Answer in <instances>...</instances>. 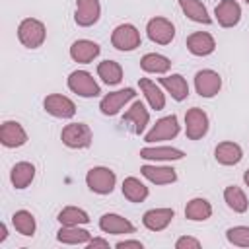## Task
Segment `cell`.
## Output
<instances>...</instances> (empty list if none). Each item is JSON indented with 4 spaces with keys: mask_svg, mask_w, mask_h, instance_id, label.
<instances>
[{
    "mask_svg": "<svg viewBox=\"0 0 249 249\" xmlns=\"http://www.w3.org/2000/svg\"><path fill=\"white\" fill-rule=\"evenodd\" d=\"M45 37H47V27L41 19L25 18L18 25V39L27 49H39L45 43Z\"/></svg>",
    "mask_w": 249,
    "mask_h": 249,
    "instance_id": "obj_1",
    "label": "cell"
},
{
    "mask_svg": "<svg viewBox=\"0 0 249 249\" xmlns=\"http://www.w3.org/2000/svg\"><path fill=\"white\" fill-rule=\"evenodd\" d=\"M115 183H117V175H115V171L109 169V167L97 165V167H91V169L86 173V185H88V189H89L91 193L109 195V193H113Z\"/></svg>",
    "mask_w": 249,
    "mask_h": 249,
    "instance_id": "obj_2",
    "label": "cell"
},
{
    "mask_svg": "<svg viewBox=\"0 0 249 249\" xmlns=\"http://www.w3.org/2000/svg\"><path fill=\"white\" fill-rule=\"evenodd\" d=\"M91 138H93V132H91V128L86 123H70L60 132L62 144L72 148V150L88 148L91 144Z\"/></svg>",
    "mask_w": 249,
    "mask_h": 249,
    "instance_id": "obj_3",
    "label": "cell"
},
{
    "mask_svg": "<svg viewBox=\"0 0 249 249\" xmlns=\"http://www.w3.org/2000/svg\"><path fill=\"white\" fill-rule=\"evenodd\" d=\"M68 89L80 97H97L101 93L99 84L88 70H74L68 76Z\"/></svg>",
    "mask_w": 249,
    "mask_h": 249,
    "instance_id": "obj_4",
    "label": "cell"
},
{
    "mask_svg": "<svg viewBox=\"0 0 249 249\" xmlns=\"http://www.w3.org/2000/svg\"><path fill=\"white\" fill-rule=\"evenodd\" d=\"M142 39H140V31L132 25V23H121L113 29L111 33V45L117 51H134L136 47H140Z\"/></svg>",
    "mask_w": 249,
    "mask_h": 249,
    "instance_id": "obj_5",
    "label": "cell"
},
{
    "mask_svg": "<svg viewBox=\"0 0 249 249\" xmlns=\"http://www.w3.org/2000/svg\"><path fill=\"white\" fill-rule=\"evenodd\" d=\"M146 35L156 45H169L175 39V25L167 18L156 16L146 23Z\"/></svg>",
    "mask_w": 249,
    "mask_h": 249,
    "instance_id": "obj_6",
    "label": "cell"
},
{
    "mask_svg": "<svg viewBox=\"0 0 249 249\" xmlns=\"http://www.w3.org/2000/svg\"><path fill=\"white\" fill-rule=\"evenodd\" d=\"M177 134H179L177 115H167V117H161L160 121H156V124L146 132L144 140L148 144H154V142H160V140H171Z\"/></svg>",
    "mask_w": 249,
    "mask_h": 249,
    "instance_id": "obj_7",
    "label": "cell"
},
{
    "mask_svg": "<svg viewBox=\"0 0 249 249\" xmlns=\"http://www.w3.org/2000/svg\"><path fill=\"white\" fill-rule=\"evenodd\" d=\"M208 132V115L200 107H191L185 113V134L189 140H200Z\"/></svg>",
    "mask_w": 249,
    "mask_h": 249,
    "instance_id": "obj_8",
    "label": "cell"
},
{
    "mask_svg": "<svg viewBox=\"0 0 249 249\" xmlns=\"http://www.w3.org/2000/svg\"><path fill=\"white\" fill-rule=\"evenodd\" d=\"M134 95H136L134 88H123V89L111 91V93H107V95L99 101V109H101L103 115L113 117V115H117L128 101H132Z\"/></svg>",
    "mask_w": 249,
    "mask_h": 249,
    "instance_id": "obj_9",
    "label": "cell"
},
{
    "mask_svg": "<svg viewBox=\"0 0 249 249\" xmlns=\"http://www.w3.org/2000/svg\"><path fill=\"white\" fill-rule=\"evenodd\" d=\"M43 107L49 115L56 117V119H72L76 115V103L62 95V93H51L45 97L43 101Z\"/></svg>",
    "mask_w": 249,
    "mask_h": 249,
    "instance_id": "obj_10",
    "label": "cell"
},
{
    "mask_svg": "<svg viewBox=\"0 0 249 249\" xmlns=\"http://www.w3.org/2000/svg\"><path fill=\"white\" fill-rule=\"evenodd\" d=\"M220 88H222V78L218 72L204 68L195 74V89L200 97H214L218 95Z\"/></svg>",
    "mask_w": 249,
    "mask_h": 249,
    "instance_id": "obj_11",
    "label": "cell"
},
{
    "mask_svg": "<svg viewBox=\"0 0 249 249\" xmlns=\"http://www.w3.org/2000/svg\"><path fill=\"white\" fill-rule=\"evenodd\" d=\"M101 16V4L99 0H76V12H74V21L80 27H89L97 23Z\"/></svg>",
    "mask_w": 249,
    "mask_h": 249,
    "instance_id": "obj_12",
    "label": "cell"
},
{
    "mask_svg": "<svg viewBox=\"0 0 249 249\" xmlns=\"http://www.w3.org/2000/svg\"><path fill=\"white\" fill-rule=\"evenodd\" d=\"M148 121H150V113L142 101H132V105L123 115V124L126 123L134 134H142L148 126Z\"/></svg>",
    "mask_w": 249,
    "mask_h": 249,
    "instance_id": "obj_13",
    "label": "cell"
},
{
    "mask_svg": "<svg viewBox=\"0 0 249 249\" xmlns=\"http://www.w3.org/2000/svg\"><path fill=\"white\" fill-rule=\"evenodd\" d=\"M0 142L6 148H19L27 142V132L18 121H4L0 126Z\"/></svg>",
    "mask_w": 249,
    "mask_h": 249,
    "instance_id": "obj_14",
    "label": "cell"
},
{
    "mask_svg": "<svg viewBox=\"0 0 249 249\" xmlns=\"http://www.w3.org/2000/svg\"><path fill=\"white\" fill-rule=\"evenodd\" d=\"M187 49L195 56H208L216 49V41L206 31H195L187 37Z\"/></svg>",
    "mask_w": 249,
    "mask_h": 249,
    "instance_id": "obj_15",
    "label": "cell"
},
{
    "mask_svg": "<svg viewBox=\"0 0 249 249\" xmlns=\"http://www.w3.org/2000/svg\"><path fill=\"white\" fill-rule=\"evenodd\" d=\"M101 53L99 45L95 41H89V39H78L70 45V58L74 62H80V64H88L91 62L93 58H97Z\"/></svg>",
    "mask_w": 249,
    "mask_h": 249,
    "instance_id": "obj_16",
    "label": "cell"
},
{
    "mask_svg": "<svg viewBox=\"0 0 249 249\" xmlns=\"http://www.w3.org/2000/svg\"><path fill=\"white\" fill-rule=\"evenodd\" d=\"M99 228L105 233H113V235H123V233H134V224L128 222L126 218H123L121 214L115 212H107L99 218Z\"/></svg>",
    "mask_w": 249,
    "mask_h": 249,
    "instance_id": "obj_17",
    "label": "cell"
},
{
    "mask_svg": "<svg viewBox=\"0 0 249 249\" xmlns=\"http://www.w3.org/2000/svg\"><path fill=\"white\" fill-rule=\"evenodd\" d=\"M173 216H175L173 208H152V210H146L144 212L142 224L150 231H161V230H165L171 224Z\"/></svg>",
    "mask_w": 249,
    "mask_h": 249,
    "instance_id": "obj_18",
    "label": "cell"
},
{
    "mask_svg": "<svg viewBox=\"0 0 249 249\" xmlns=\"http://www.w3.org/2000/svg\"><path fill=\"white\" fill-rule=\"evenodd\" d=\"M214 16L222 27H233L241 19V6L235 0H222L216 6Z\"/></svg>",
    "mask_w": 249,
    "mask_h": 249,
    "instance_id": "obj_19",
    "label": "cell"
},
{
    "mask_svg": "<svg viewBox=\"0 0 249 249\" xmlns=\"http://www.w3.org/2000/svg\"><path fill=\"white\" fill-rule=\"evenodd\" d=\"M140 158L152 161H175V160H183L185 152L171 146H146L140 150Z\"/></svg>",
    "mask_w": 249,
    "mask_h": 249,
    "instance_id": "obj_20",
    "label": "cell"
},
{
    "mask_svg": "<svg viewBox=\"0 0 249 249\" xmlns=\"http://www.w3.org/2000/svg\"><path fill=\"white\" fill-rule=\"evenodd\" d=\"M140 173L150 183H156V185H169V183L177 181V173L169 165H148L146 163V165L140 167Z\"/></svg>",
    "mask_w": 249,
    "mask_h": 249,
    "instance_id": "obj_21",
    "label": "cell"
},
{
    "mask_svg": "<svg viewBox=\"0 0 249 249\" xmlns=\"http://www.w3.org/2000/svg\"><path fill=\"white\" fill-rule=\"evenodd\" d=\"M138 88H140V91L144 93L146 101L150 103V107L154 111H161L165 107V93L161 91V88L156 82H152L150 78H140Z\"/></svg>",
    "mask_w": 249,
    "mask_h": 249,
    "instance_id": "obj_22",
    "label": "cell"
},
{
    "mask_svg": "<svg viewBox=\"0 0 249 249\" xmlns=\"http://www.w3.org/2000/svg\"><path fill=\"white\" fill-rule=\"evenodd\" d=\"M214 158H216V161H218L220 165H235V163L241 161V158H243V150H241L239 144L226 140V142H220V144L216 146V150H214Z\"/></svg>",
    "mask_w": 249,
    "mask_h": 249,
    "instance_id": "obj_23",
    "label": "cell"
},
{
    "mask_svg": "<svg viewBox=\"0 0 249 249\" xmlns=\"http://www.w3.org/2000/svg\"><path fill=\"white\" fill-rule=\"evenodd\" d=\"M56 239L66 245H88L91 239V233L80 226H62L56 231Z\"/></svg>",
    "mask_w": 249,
    "mask_h": 249,
    "instance_id": "obj_24",
    "label": "cell"
},
{
    "mask_svg": "<svg viewBox=\"0 0 249 249\" xmlns=\"http://www.w3.org/2000/svg\"><path fill=\"white\" fill-rule=\"evenodd\" d=\"M160 84L165 88V91L175 99V101H183L189 97V84L181 74H171V76H163L160 78Z\"/></svg>",
    "mask_w": 249,
    "mask_h": 249,
    "instance_id": "obj_25",
    "label": "cell"
},
{
    "mask_svg": "<svg viewBox=\"0 0 249 249\" xmlns=\"http://www.w3.org/2000/svg\"><path fill=\"white\" fill-rule=\"evenodd\" d=\"M35 179V165L29 161H18L10 171V181L16 189H25Z\"/></svg>",
    "mask_w": 249,
    "mask_h": 249,
    "instance_id": "obj_26",
    "label": "cell"
},
{
    "mask_svg": "<svg viewBox=\"0 0 249 249\" xmlns=\"http://www.w3.org/2000/svg\"><path fill=\"white\" fill-rule=\"evenodd\" d=\"M212 216V204L206 198H191L185 206V218L193 220V222H204Z\"/></svg>",
    "mask_w": 249,
    "mask_h": 249,
    "instance_id": "obj_27",
    "label": "cell"
},
{
    "mask_svg": "<svg viewBox=\"0 0 249 249\" xmlns=\"http://www.w3.org/2000/svg\"><path fill=\"white\" fill-rule=\"evenodd\" d=\"M140 68L148 74H165L171 68V60L160 53H146L140 58Z\"/></svg>",
    "mask_w": 249,
    "mask_h": 249,
    "instance_id": "obj_28",
    "label": "cell"
},
{
    "mask_svg": "<svg viewBox=\"0 0 249 249\" xmlns=\"http://www.w3.org/2000/svg\"><path fill=\"white\" fill-rule=\"evenodd\" d=\"M179 6H181V10H183V14H185L189 19L196 21V23L208 25V23L212 21V18L208 16L206 6H204L200 0H179Z\"/></svg>",
    "mask_w": 249,
    "mask_h": 249,
    "instance_id": "obj_29",
    "label": "cell"
},
{
    "mask_svg": "<svg viewBox=\"0 0 249 249\" xmlns=\"http://www.w3.org/2000/svg\"><path fill=\"white\" fill-rule=\"evenodd\" d=\"M123 195L130 202H144L148 198V187L138 177H126L123 181Z\"/></svg>",
    "mask_w": 249,
    "mask_h": 249,
    "instance_id": "obj_30",
    "label": "cell"
},
{
    "mask_svg": "<svg viewBox=\"0 0 249 249\" xmlns=\"http://www.w3.org/2000/svg\"><path fill=\"white\" fill-rule=\"evenodd\" d=\"M224 200H226V204H228L233 212H237V214H243V212L249 208V200H247L243 189L237 187V185H230V187L224 189Z\"/></svg>",
    "mask_w": 249,
    "mask_h": 249,
    "instance_id": "obj_31",
    "label": "cell"
},
{
    "mask_svg": "<svg viewBox=\"0 0 249 249\" xmlns=\"http://www.w3.org/2000/svg\"><path fill=\"white\" fill-rule=\"evenodd\" d=\"M97 76L107 86H117L123 80V66L115 60H103L97 64Z\"/></svg>",
    "mask_w": 249,
    "mask_h": 249,
    "instance_id": "obj_32",
    "label": "cell"
},
{
    "mask_svg": "<svg viewBox=\"0 0 249 249\" xmlns=\"http://www.w3.org/2000/svg\"><path fill=\"white\" fill-rule=\"evenodd\" d=\"M12 224H14L16 231L21 233V235H25V237L33 235L35 230H37L35 216H33L29 210H18V212H14V216H12Z\"/></svg>",
    "mask_w": 249,
    "mask_h": 249,
    "instance_id": "obj_33",
    "label": "cell"
},
{
    "mask_svg": "<svg viewBox=\"0 0 249 249\" xmlns=\"http://www.w3.org/2000/svg\"><path fill=\"white\" fill-rule=\"evenodd\" d=\"M58 222H60V226H84L89 222V216L86 210H82L78 206H64L58 212Z\"/></svg>",
    "mask_w": 249,
    "mask_h": 249,
    "instance_id": "obj_34",
    "label": "cell"
},
{
    "mask_svg": "<svg viewBox=\"0 0 249 249\" xmlns=\"http://www.w3.org/2000/svg\"><path fill=\"white\" fill-rule=\"evenodd\" d=\"M226 239L237 247H249V226H233L226 231Z\"/></svg>",
    "mask_w": 249,
    "mask_h": 249,
    "instance_id": "obj_35",
    "label": "cell"
},
{
    "mask_svg": "<svg viewBox=\"0 0 249 249\" xmlns=\"http://www.w3.org/2000/svg\"><path fill=\"white\" fill-rule=\"evenodd\" d=\"M175 247L177 249H198L200 247V241L195 239V237H189V235H183L175 241Z\"/></svg>",
    "mask_w": 249,
    "mask_h": 249,
    "instance_id": "obj_36",
    "label": "cell"
},
{
    "mask_svg": "<svg viewBox=\"0 0 249 249\" xmlns=\"http://www.w3.org/2000/svg\"><path fill=\"white\" fill-rule=\"evenodd\" d=\"M115 247H117V249H126V247H136V249H142L144 245H142V241H138V239H124V241H119Z\"/></svg>",
    "mask_w": 249,
    "mask_h": 249,
    "instance_id": "obj_37",
    "label": "cell"
},
{
    "mask_svg": "<svg viewBox=\"0 0 249 249\" xmlns=\"http://www.w3.org/2000/svg\"><path fill=\"white\" fill-rule=\"evenodd\" d=\"M88 247H89V249H91V247H109V241L103 239V237H91L89 243H88Z\"/></svg>",
    "mask_w": 249,
    "mask_h": 249,
    "instance_id": "obj_38",
    "label": "cell"
},
{
    "mask_svg": "<svg viewBox=\"0 0 249 249\" xmlns=\"http://www.w3.org/2000/svg\"><path fill=\"white\" fill-rule=\"evenodd\" d=\"M6 237H8V228H6V224L2 222V224H0V243H4Z\"/></svg>",
    "mask_w": 249,
    "mask_h": 249,
    "instance_id": "obj_39",
    "label": "cell"
},
{
    "mask_svg": "<svg viewBox=\"0 0 249 249\" xmlns=\"http://www.w3.org/2000/svg\"><path fill=\"white\" fill-rule=\"evenodd\" d=\"M243 181H245V185L249 187V169H247V171L243 173Z\"/></svg>",
    "mask_w": 249,
    "mask_h": 249,
    "instance_id": "obj_40",
    "label": "cell"
},
{
    "mask_svg": "<svg viewBox=\"0 0 249 249\" xmlns=\"http://www.w3.org/2000/svg\"><path fill=\"white\" fill-rule=\"evenodd\" d=\"M245 2H247V4H249V0H245Z\"/></svg>",
    "mask_w": 249,
    "mask_h": 249,
    "instance_id": "obj_41",
    "label": "cell"
}]
</instances>
